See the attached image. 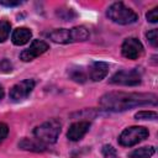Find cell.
Listing matches in <instances>:
<instances>
[{"label":"cell","mask_w":158,"mask_h":158,"mask_svg":"<svg viewBox=\"0 0 158 158\" xmlns=\"http://www.w3.org/2000/svg\"><path fill=\"white\" fill-rule=\"evenodd\" d=\"M100 105L105 110L110 111H125L136 106L157 105V95L151 93H107L99 100Z\"/></svg>","instance_id":"6da1fadb"},{"label":"cell","mask_w":158,"mask_h":158,"mask_svg":"<svg viewBox=\"0 0 158 158\" xmlns=\"http://www.w3.org/2000/svg\"><path fill=\"white\" fill-rule=\"evenodd\" d=\"M62 130V125L57 118H51L33 130L35 138L42 142L43 144H53L57 142L59 133Z\"/></svg>","instance_id":"7a4b0ae2"},{"label":"cell","mask_w":158,"mask_h":158,"mask_svg":"<svg viewBox=\"0 0 158 158\" xmlns=\"http://www.w3.org/2000/svg\"><path fill=\"white\" fill-rule=\"evenodd\" d=\"M106 16L118 25H131L138 20V15L121 1L111 4L106 11Z\"/></svg>","instance_id":"3957f363"},{"label":"cell","mask_w":158,"mask_h":158,"mask_svg":"<svg viewBox=\"0 0 158 158\" xmlns=\"http://www.w3.org/2000/svg\"><path fill=\"white\" fill-rule=\"evenodd\" d=\"M149 136V131L143 126H130L125 128L120 137L118 143L123 147H132Z\"/></svg>","instance_id":"277c9868"},{"label":"cell","mask_w":158,"mask_h":158,"mask_svg":"<svg viewBox=\"0 0 158 158\" xmlns=\"http://www.w3.org/2000/svg\"><path fill=\"white\" fill-rule=\"evenodd\" d=\"M141 73L137 69H122L116 72L111 79V84L116 85H126V86H136L141 84Z\"/></svg>","instance_id":"5b68a950"},{"label":"cell","mask_w":158,"mask_h":158,"mask_svg":"<svg viewBox=\"0 0 158 158\" xmlns=\"http://www.w3.org/2000/svg\"><path fill=\"white\" fill-rule=\"evenodd\" d=\"M36 81L33 79H25L20 83H16L11 89H10V99L12 101H21L26 99L32 90L35 89Z\"/></svg>","instance_id":"8992f818"},{"label":"cell","mask_w":158,"mask_h":158,"mask_svg":"<svg viewBox=\"0 0 158 158\" xmlns=\"http://www.w3.org/2000/svg\"><path fill=\"white\" fill-rule=\"evenodd\" d=\"M121 52L125 58L135 60V59H138L143 54V46L138 38L128 37L123 41L121 46Z\"/></svg>","instance_id":"52a82bcc"},{"label":"cell","mask_w":158,"mask_h":158,"mask_svg":"<svg viewBox=\"0 0 158 158\" xmlns=\"http://www.w3.org/2000/svg\"><path fill=\"white\" fill-rule=\"evenodd\" d=\"M48 48H49V46L44 41H42V40H33L31 42L30 47L23 49L20 53V59L23 60V62H31L35 58H37L41 54H43L44 52H47Z\"/></svg>","instance_id":"ba28073f"},{"label":"cell","mask_w":158,"mask_h":158,"mask_svg":"<svg viewBox=\"0 0 158 158\" xmlns=\"http://www.w3.org/2000/svg\"><path fill=\"white\" fill-rule=\"evenodd\" d=\"M90 128V122L89 121H78V122H74L70 125L68 132H67V138L69 141H73V142H77V141H80L85 135L86 132L89 131Z\"/></svg>","instance_id":"9c48e42d"},{"label":"cell","mask_w":158,"mask_h":158,"mask_svg":"<svg viewBox=\"0 0 158 158\" xmlns=\"http://www.w3.org/2000/svg\"><path fill=\"white\" fill-rule=\"evenodd\" d=\"M109 73V64L105 62H93L89 65L88 69V78H90L93 81H100L102 80Z\"/></svg>","instance_id":"30bf717a"},{"label":"cell","mask_w":158,"mask_h":158,"mask_svg":"<svg viewBox=\"0 0 158 158\" xmlns=\"http://www.w3.org/2000/svg\"><path fill=\"white\" fill-rule=\"evenodd\" d=\"M32 37V32L27 27H17L11 33V41L15 46H23L26 44Z\"/></svg>","instance_id":"8fae6325"},{"label":"cell","mask_w":158,"mask_h":158,"mask_svg":"<svg viewBox=\"0 0 158 158\" xmlns=\"http://www.w3.org/2000/svg\"><path fill=\"white\" fill-rule=\"evenodd\" d=\"M47 37L56 43H72V33L69 28H56L47 33Z\"/></svg>","instance_id":"7c38bea8"},{"label":"cell","mask_w":158,"mask_h":158,"mask_svg":"<svg viewBox=\"0 0 158 158\" xmlns=\"http://www.w3.org/2000/svg\"><path fill=\"white\" fill-rule=\"evenodd\" d=\"M19 148L23 151H31V152H43L46 151V144L40 142L38 139L32 138H23L19 142Z\"/></svg>","instance_id":"4fadbf2b"},{"label":"cell","mask_w":158,"mask_h":158,"mask_svg":"<svg viewBox=\"0 0 158 158\" xmlns=\"http://www.w3.org/2000/svg\"><path fill=\"white\" fill-rule=\"evenodd\" d=\"M154 153H156L154 147H152V146H146V147H141V148L133 149V151L128 154V158H151Z\"/></svg>","instance_id":"5bb4252c"},{"label":"cell","mask_w":158,"mask_h":158,"mask_svg":"<svg viewBox=\"0 0 158 158\" xmlns=\"http://www.w3.org/2000/svg\"><path fill=\"white\" fill-rule=\"evenodd\" d=\"M72 42H83L89 38V31L84 26H75L70 28Z\"/></svg>","instance_id":"9a60e30c"},{"label":"cell","mask_w":158,"mask_h":158,"mask_svg":"<svg viewBox=\"0 0 158 158\" xmlns=\"http://www.w3.org/2000/svg\"><path fill=\"white\" fill-rule=\"evenodd\" d=\"M69 77L77 83H85L88 79V73H85L81 67H75L69 69Z\"/></svg>","instance_id":"2e32d148"},{"label":"cell","mask_w":158,"mask_h":158,"mask_svg":"<svg viewBox=\"0 0 158 158\" xmlns=\"http://www.w3.org/2000/svg\"><path fill=\"white\" fill-rule=\"evenodd\" d=\"M10 30H11V25L9 21L6 20H0V43L5 42L10 35Z\"/></svg>","instance_id":"e0dca14e"},{"label":"cell","mask_w":158,"mask_h":158,"mask_svg":"<svg viewBox=\"0 0 158 158\" xmlns=\"http://www.w3.org/2000/svg\"><path fill=\"white\" fill-rule=\"evenodd\" d=\"M158 114L156 111H138L135 114L136 120H157Z\"/></svg>","instance_id":"ac0fdd59"},{"label":"cell","mask_w":158,"mask_h":158,"mask_svg":"<svg viewBox=\"0 0 158 158\" xmlns=\"http://www.w3.org/2000/svg\"><path fill=\"white\" fill-rule=\"evenodd\" d=\"M101 153L105 158H117V151L111 144H104L101 148Z\"/></svg>","instance_id":"d6986e66"},{"label":"cell","mask_w":158,"mask_h":158,"mask_svg":"<svg viewBox=\"0 0 158 158\" xmlns=\"http://www.w3.org/2000/svg\"><path fill=\"white\" fill-rule=\"evenodd\" d=\"M147 41L153 46V47H158V30L157 28H152L146 33Z\"/></svg>","instance_id":"ffe728a7"},{"label":"cell","mask_w":158,"mask_h":158,"mask_svg":"<svg viewBox=\"0 0 158 158\" xmlns=\"http://www.w3.org/2000/svg\"><path fill=\"white\" fill-rule=\"evenodd\" d=\"M146 19H147V21H149L152 23H156L158 21V7H153L152 10H149L146 14Z\"/></svg>","instance_id":"44dd1931"},{"label":"cell","mask_w":158,"mask_h":158,"mask_svg":"<svg viewBox=\"0 0 158 158\" xmlns=\"http://www.w3.org/2000/svg\"><path fill=\"white\" fill-rule=\"evenodd\" d=\"M9 135V126L5 122H0V143L7 137Z\"/></svg>","instance_id":"7402d4cb"},{"label":"cell","mask_w":158,"mask_h":158,"mask_svg":"<svg viewBox=\"0 0 158 158\" xmlns=\"http://www.w3.org/2000/svg\"><path fill=\"white\" fill-rule=\"evenodd\" d=\"M21 4H22V1H20V0H16V1H14V0H0V5L6 6V7H14V6H19Z\"/></svg>","instance_id":"603a6c76"},{"label":"cell","mask_w":158,"mask_h":158,"mask_svg":"<svg viewBox=\"0 0 158 158\" xmlns=\"http://www.w3.org/2000/svg\"><path fill=\"white\" fill-rule=\"evenodd\" d=\"M4 98V89H2V86L0 85V100Z\"/></svg>","instance_id":"cb8c5ba5"}]
</instances>
